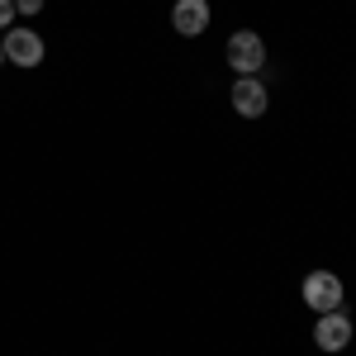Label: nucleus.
<instances>
[{
  "instance_id": "nucleus-3",
  "label": "nucleus",
  "mask_w": 356,
  "mask_h": 356,
  "mask_svg": "<svg viewBox=\"0 0 356 356\" xmlns=\"http://www.w3.org/2000/svg\"><path fill=\"white\" fill-rule=\"evenodd\" d=\"M352 318L342 314V309H332V314H318V323H314V342H318V352H347L352 347Z\"/></svg>"
},
{
  "instance_id": "nucleus-9",
  "label": "nucleus",
  "mask_w": 356,
  "mask_h": 356,
  "mask_svg": "<svg viewBox=\"0 0 356 356\" xmlns=\"http://www.w3.org/2000/svg\"><path fill=\"white\" fill-rule=\"evenodd\" d=\"M0 62H5V43H0Z\"/></svg>"
},
{
  "instance_id": "nucleus-7",
  "label": "nucleus",
  "mask_w": 356,
  "mask_h": 356,
  "mask_svg": "<svg viewBox=\"0 0 356 356\" xmlns=\"http://www.w3.org/2000/svg\"><path fill=\"white\" fill-rule=\"evenodd\" d=\"M15 24V0H0V29Z\"/></svg>"
},
{
  "instance_id": "nucleus-8",
  "label": "nucleus",
  "mask_w": 356,
  "mask_h": 356,
  "mask_svg": "<svg viewBox=\"0 0 356 356\" xmlns=\"http://www.w3.org/2000/svg\"><path fill=\"white\" fill-rule=\"evenodd\" d=\"M43 10V0H15V15H38Z\"/></svg>"
},
{
  "instance_id": "nucleus-5",
  "label": "nucleus",
  "mask_w": 356,
  "mask_h": 356,
  "mask_svg": "<svg viewBox=\"0 0 356 356\" xmlns=\"http://www.w3.org/2000/svg\"><path fill=\"white\" fill-rule=\"evenodd\" d=\"M228 100H233V110L243 114V119H261L266 105H271V95H266V86L257 81V76H238L233 90H228Z\"/></svg>"
},
{
  "instance_id": "nucleus-6",
  "label": "nucleus",
  "mask_w": 356,
  "mask_h": 356,
  "mask_svg": "<svg viewBox=\"0 0 356 356\" xmlns=\"http://www.w3.org/2000/svg\"><path fill=\"white\" fill-rule=\"evenodd\" d=\"M171 29L181 38H200L209 29V0H176L171 5Z\"/></svg>"
},
{
  "instance_id": "nucleus-4",
  "label": "nucleus",
  "mask_w": 356,
  "mask_h": 356,
  "mask_svg": "<svg viewBox=\"0 0 356 356\" xmlns=\"http://www.w3.org/2000/svg\"><path fill=\"white\" fill-rule=\"evenodd\" d=\"M0 43H5V62H15V67H38L43 53H48L43 38H38L33 29H10Z\"/></svg>"
},
{
  "instance_id": "nucleus-1",
  "label": "nucleus",
  "mask_w": 356,
  "mask_h": 356,
  "mask_svg": "<svg viewBox=\"0 0 356 356\" xmlns=\"http://www.w3.org/2000/svg\"><path fill=\"white\" fill-rule=\"evenodd\" d=\"M300 295H304V304H309L314 314H332V309H342V300H347L337 271H309L304 285H300Z\"/></svg>"
},
{
  "instance_id": "nucleus-2",
  "label": "nucleus",
  "mask_w": 356,
  "mask_h": 356,
  "mask_svg": "<svg viewBox=\"0 0 356 356\" xmlns=\"http://www.w3.org/2000/svg\"><path fill=\"white\" fill-rule=\"evenodd\" d=\"M228 67L238 72V76H257L261 67H266V43H261V33L257 29H238L233 38H228Z\"/></svg>"
}]
</instances>
